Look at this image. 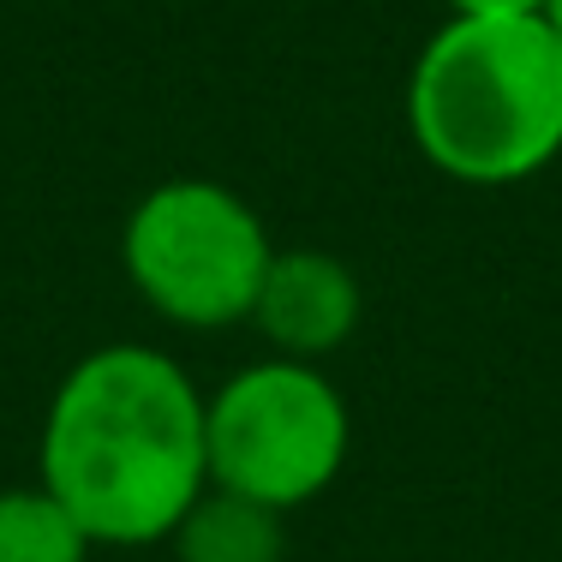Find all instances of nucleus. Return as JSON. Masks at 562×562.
Here are the masks:
<instances>
[{"mask_svg": "<svg viewBox=\"0 0 562 562\" xmlns=\"http://www.w3.org/2000/svg\"><path fill=\"white\" fill-rule=\"evenodd\" d=\"M36 485L55 491L90 544H168L210 491L204 390L162 347L109 341L85 353L43 413Z\"/></svg>", "mask_w": 562, "mask_h": 562, "instance_id": "obj_1", "label": "nucleus"}, {"mask_svg": "<svg viewBox=\"0 0 562 562\" xmlns=\"http://www.w3.org/2000/svg\"><path fill=\"white\" fill-rule=\"evenodd\" d=\"M407 132L461 186H520L562 156V36L544 19H449L407 72Z\"/></svg>", "mask_w": 562, "mask_h": 562, "instance_id": "obj_2", "label": "nucleus"}, {"mask_svg": "<svg viewBox=\"0 0 562 562\" xmlns=\"http://www.w3.org/2000/svg\"><path fill=\"white\" fill-rule=\"evenodd\" d=\"M270 258L276 239L258 210L234 186L198 173L150 186L120 227V263L132 293L180 329L251 324Z\"/></svg>", "mask_w": 562, "mask_h": 562, "instance_id": "obj_3", "label": "nucleus"}, {"mask_svg": "<svg viewBox=\"0 0 562 562\" xmlns=\"http://www.w3.org/2000/svg\"><path fill=\"white\" fill-rule=\"evenodd\" d=\"M353 419L341 390L305 359H251L216 395H204L210 485L270 503L281 515L336 485Z\"/></svg>", "mask_w": 562, "mask_h": 562, "instance_id": "obj_4", "label": "nucleus"}, {"mask_svg": "<svg viewBox=\"0 0 562 562\" xmlns=\"http://www.w3.org/2000/svg\"><path fill=\"white\" fill-rule=\"evenodd\" d=\"M359 312H366V293H359V276L347 270L336 251L317 246H276L270 276L258 288V305H251V324L270 341V353L281 359H329L336 347L353 341Z\"/></svg>", "mask_w": 562, "mask_h": 562, "instance_id": "obj_5", "label": "nucleus"}, {"mask_svg": "<svg viewBox=\"0 0 562 562\" xmlns=\"http://www.w3.org/2000/svg\"><path fill=\"white\" fill-rule=\"evenodd\" d=\"M281 508L234 497V491L210 485L204 497L186 508V520L168 532L180 562H281L288 557V527Z\"/></svg>", "mask_w": 562, "mask_h": 562, "instance_id": "obj_6", "label": "nucleus"}, {"mask_svg": "<svg viewBox=\"0 0 562 562\" xmlns=\"http://www.w3.org/2000/svg\"><path fill=\"white\" fill-rule=\"evenodd\" d=\"M97 544L85 539L55 491L12 485L0 491V562H90Z\"/></svg>", "mask_w": 562, "mask_h": 562, "instance_id": "obj_7", "label": "nucleus"}, {"mask_svg": "<svg viewBox=\"0 0 562 562\" xmlns=\"http://www.w3.org/2000/svg\"><path fill=\"white\" fill-rule=\"evenodd\" d=\"M449 19H539L544 0H443Z\"/></svg>", "mask_w": 562, "mask_h": 562, "instance_id": "obj_8", "label": "nucleus"}, {"mask_svg": "<svg viewBox=\"0 0 562 562\" xmlns=\"http://www.w3.org/2000/svg\"><path fill=\"white\" fill-rule=\"evenodd\" d=\"M539 19H544V24H551V31L562 36V0H544V12H539Z\"/></svg>", "mask_w": 562, "mask_h": 562, "instance_id": "obj_9", "label": "nucleus"}]
</instances>
